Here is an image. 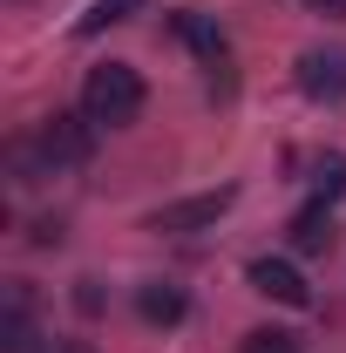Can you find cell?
I'll return each mask as SVG.
<instances>
[{
  "instance_id": "cell-17",
  "label": "cell",
  "mask_w": 346,
  "mask_h": 353,
  "mask_svg": "<svg viewBox=\"0 0 346 353\" xmlns=\"http://www.w3.org/2000/svg\"><path fill=\"white\" fill-rule=\"evenodd\" d=\"M48 353H95L88 340H48Z\"/></svg>"
},
{
  "instance_id": "cell-14",
  "label": "cell",
  "mask_w": 346,
  "mask_h": 353,
  "mask_svg": "<svg viewBox=\"0 0 346 353\" xmlns=\"http://www.w3.org/2000/svg\"><path fill=\"white\" fill-rule=\"evenodd\" d=\"M75 306H82V312H102V285H95V279H75Z\"/></svg>"
},
{
  "instance_id": "cell-16",
  "label": "cell",
  "mask_w": 346,
  "mask_h": 353,
  "mask_svg": "<svg viewBox=\"0 0 346 353\" xmlns=\"http://www.w3.org/2000/svg\"><path fill=\"white\" fill-rule=\"evenodd\" d=\"M312 14H326V21H346V0H305Z\"/></svg>"
},
{
  "instance_id": "cell-9",
  "label": "cell",
  "mask_w": 346,
  "mask_h": 353,
  "mask_svg": "<svg viewBox=\"0 0 346 353\" xmlns=\"http://www.w3.org/2000/svg\"><path fill=\"white\" fill-rule=\"evenodd\" d=\"M7 170H14V183H41V176H54V157L41 150V136H14L7 143Z\"/></svg>"
},
{
  "instance_id": "cell-8",
  "label": "cell",
  "mask_w": 346,
  "mask_h": 353,
  "mask_svg": "<svg viewBox=\"0 0 346 353\" xmlns=\"http://www.w3.org/2000/svg\"><path fill=\"white\" fill-rule=\"evenodd\" d=\"M285 238H292V252H305V259L333 252V204H305L299 218L285 224Z\"/></svg>"
},
{
  "instance_id": "cell-13",
  "label": "cell",
  "mask_w": 346,
  "mask_h": 353,
  "mask_svg": "<svg viewBox=\"0 0 346 353\" xmlns=\"http://www.w3.org/2000/svg\"><path fill=\"white\" fill-rule=\"evenodd\" d=\"M346 190V157H326L319 170H312V204H333Z\"/></svg>"
},
{
  "instance_id": "cell-10",
  "label": "cell",
  "mask_w": 346,
  "mask_h": 353,
  "mask_svg": "<svg viewBox=\"0 0 346 353\" xmlns=\"http://www.w3.org/2000/svg\"><path fill=\"white\" fill-rule=\"evenodd\" d=\"M136 312H143L150 326H176V319L190 312V299H183L176 285H143V292H136Z\"/></svg>"
},
{
  "instance_id": "cell-1",
  "label": "cell",
  "mask_w": 346,
  "mask_h": 353,
  "mask_svg": "<svg viewBox=\"0 0 346 353\" xmlns=\"http://www.w3.org/2000/svg\"><path fill=\"white\" fill-rule=\"evenodd\" d=\"M82 116L95 123V130H130L136 116H143V75H136L130 61H102V68H88Z\"/></svg>"
},
{
  "instance_id": "cell-11",
  "label": "cell",
  "mask_w": 346,
  "mask_h": 353,
  "mask_svg": "<svg viewBox=\"0 0 346 353\" xmlns=\"http://www.w3.org/2000/svg\"><path fill=\"white\" fill-rule=\"evenodd\" d=\"M143 0H95L82 21H75V34H102V28H116V21H130Z\"/></svg>"
},
{
  "instance_id": "cell-7",
  "label": "cell",
  "mask_w": 346,
  "mask_h": 353,
  "mask_svg": "<svg viewBox=\"0 0 346 353\" xmlns=\"http://www.w3.org/2000/svg\"><path fill=\"white\" fill-rule=\"evenodd\" d=\"M170 34L183 48H190V54H197V61H224V28H217L211 14H197V7H183V14H170Z\"/></svg>"
},
{
  "instance_id": "cell-2",
  "label": "cell",
  "mask_w": 346,
  "mask_h": 353,
  "mask_svg": "<svg viewBox=\"0 0 346 353\" xmlns=\"http://www.w3.org/2000/svg\"><path fill=\"white\" fill-rule=\"evenodd\" d=\"M34 136H41V150L54 157V170H75V163L95 157V123H88V116H68V109H54Z\"/></svg>"
},
{
  "instance_id": "cell-3",
  "label": "cell",
  "mask_w": 346,
  "mask_h": 353,
  "mask_svg": "<svg viewBox=\"0 0 346 353\" xmlns=\"http://www.w3.org/2000/svg\"><path fill=\"white\" fill-rule=\"evenodd\" d=\"M238 204V190H204V197H183V204H163L156 218H150V231H204V224H217L224 211Z\"/></svg>"
},
{
  "instance_id": "cell-15",
  "label": "cell",
  "mask_w": 346,
  "mask_h": 353,
  "mask_svg": "<svg viewBox=\"0 0 346 353\" xmlns=\"http://www.w3.org/2000/svg\"><path fill=\"white\" fill-rule=\"evenodd\" d=\"M28 238H34V245H61V224H54V218H41L34 231H28Z\"/></svg>"
},
{
  "instance_id": "cell-6",
  "label": "cell",
  "mask_w": 346,
  "mask_h": 353,
  "mask_svg": "<svg viewBox=\"0 0 346 353\" xmlns=\"http://www.w3.org/2000/svg\"><path fill=\"white\" fill-rule=\"evenodd\" d=\"M252 292H265V299H278V306H305L312 299V285L299 279V265H285V259H252Z\"/></svg>"
},
{
  "instance_id": "cell-4",
  "label": "cell",
  "mask_w": 346,
  "mask_h": 353,
  "mask_svg": "<svg viewBox=\"0 0 346 353\" xmlns=\"http://www.w3.org/2000/svg\"><path fill=\"white\" fill-rule=\"evenodd\" d=\"M34 285L14 279L7 285V312H0V353H34Z\"/></svg>"
},
{
  "instance_id": "cell-12",
  "label": "cell",
  "mask_w": 346,
  "mask_h": 353,
  "mask_svg": "<svg viewBox=\"0 0 346 353\" xmlns=\"http://www.w3.org/2000/svg\"><path fill=\"white\" fill-rule=\"evenodd\" d=\"M238 353H305L299 333H278V326H252L245 340H238Z\"/></svg>"
},
{
  "instance_id": "cell-5",
  "label": "cell",
  "mask_w": 346,
  "mask_h": 353,
  "mask_svg": "<svg viewBox=\"0 0 346 353\" xmlns=\"http://www.w3.org/2000/svg\"><path fill=\"white\" fill-rule=\"evenodd\" d=\"M299 88L312 95V102H340V95H346V54H340V48H312V54H299Z\"/></svg>"
}]
</instances>
